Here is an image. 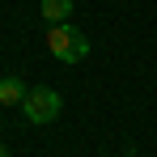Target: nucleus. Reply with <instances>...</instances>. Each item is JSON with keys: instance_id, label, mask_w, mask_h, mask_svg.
Masks as SVG:
<instances>
[{"instance_id": "nucleus-1", "label": "nucleus", "mask_w": 157, "mask_h": 157, "mask_svg": "<svg viewBox=\"0 0 157 157\" xmlns=\"http://www.w3.org/2000/svg\"><path fill=\"white\" fill-rule=\"evenodd\" d=\"M47 51H51L59 64H81V59L89 55V38H85L77 26L59 21V26L47 30Z\"/></svg>"}, {"instance_id": "nucleus-2", "label": "nucleus", "mask_w": 157, "mask_h": 157, "mask_svg": "<svg viewBox=\"0 0 157 157\" xmlns=\"http://www.w3.org/2000/svg\"><path fill=\"white\" fill-rule=\"evenodd\" d=\"M21 110H26L30 123H55V119H59V94L47 89V85H38V89H30V94H26Z\"/></svg>"}, {"instance_id": "nucleus-3", "label": "nucleus", "mask_w": 157, "mask_h": 157, "mask_svg": "<svg viewBox=\"0 0 157 157\" xmlns=\"http://www.w3.org/2000/svg\"><path fill=\"white\" fill-rule=\"evenodd\" d=\"M26 81L21 77H0V106H21L26 102Z\"/></svg>"}, {"instance_id": "nucleus-4", "label": "nucleus", "mask_w": 157, "mask_h": 157, "mask_svg": "<svg viewBox=\"0 0 157 157\" xmlns=\"http://www.w3.org/2000/svg\"><path fill=\"white\" fill-rule=\"evenodd\" d=\"M72 4H77V0H43V4H38V13H43L51 26H59V21H68V17H72Z\"/></svg>"}, {"instance_id": "nucleus-5", "label": "nucleus", "mask_w": 157, "mask_h": 157, "mask_svg": "<svg viewBox=\"0 0 157 157\" xmlns=\"http://www.w3.org/2000/svg\"><path fill=\"white\" fill-rule=\"evenodd\" d=\"M0 157H9V149H4V144H0Z\"/></svg>"}, {"instance_id": "nucleus-6", "label": "nucleus", "mask_w": 157, "mask_h": 157, "mask_svg": "<svg viewBox=\"0 0 157 157\" xmlns=\"http://www.w3.org/2000/svg\"><path fill=\"white\" fill-rule=\"evenodd\" d=\"M128 157H136V153H128Z\"/></svg>"}]
</instances>
